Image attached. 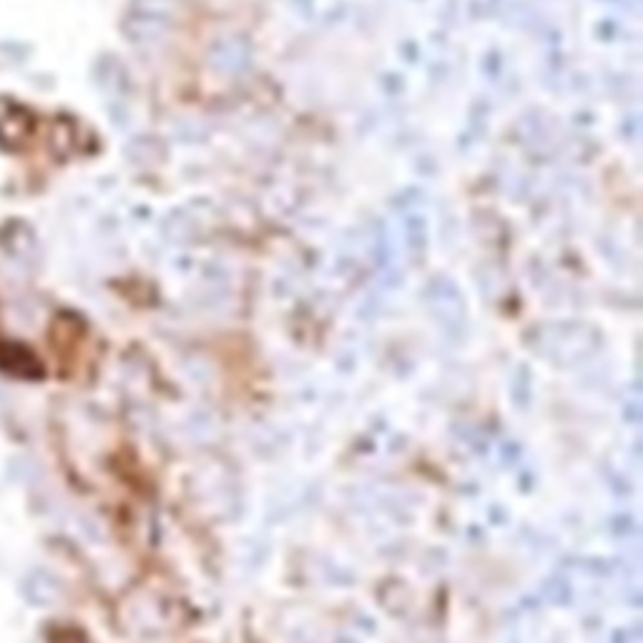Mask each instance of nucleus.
I'll list each match as a JSON object with an SVG mask.
<instances>
[{"instance_id": "1", "label": "nucleus", "mask_w": 643, "mask_h": 643, "mask_svg": "<svg viewBox=\"0 0 643 643\" xmlns=\"http://www.w3.org/2000/svg\"><path fill=\"white\" fill-rule=\"evenodd\" d=\"M33 134V116L13 98L0 96V146L18 151Z\"/></svg>"}, {"instance_id": "2", "label": "nucleus", "mask_w": 643, "mask_h": 643, "mask_svg": "<svg viewBox=\"0 0 643 643\" xmlns=\"http://www.w3.org/2000/svg\"><path fill=\"white\" fill-rule=\"evenodd\" d=\"M0 249L6 252V257H11L16 264H23V267L36 264L38 254H41L36 234L21 219H11L0 227Z\"/></svg>"}, {"instance_id": "3", "label": "nucleus", "mask_w": 643, "mask_h": 643, "mask_svg": "<svg viewBox=\"0 0 643 643\" xmlns=\"http://www.w3.org/2000/svg\"><path fill=\"white\" fill-rule=\"evenodd\" d=\"M21 591L23 598L28 603H33V606H48V603H53L58 598V583L48 573L36 571L31 576H26Z\"/></svg>"}]
</instances>
